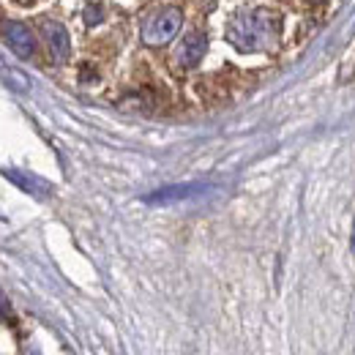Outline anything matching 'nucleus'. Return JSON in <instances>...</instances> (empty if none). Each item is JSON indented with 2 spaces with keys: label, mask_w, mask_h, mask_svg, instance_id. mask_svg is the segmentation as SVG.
<instances>
[{
  "label": "nucleus",
  "mask_w": 355,
  "mask_h": 355,
  "mask_svg": "<svg viewBox=\"0 0 355 355\" xmlns=\"http://www.w3.org/2000/svg\"><path fill=\"white\" fill-rule=\"evenodd\" d=\"M6 39H8V44L14 49V55H19L22 60H28V58L36 55V39H33V33H31L28 25H22V22H6Z\"/></svg>",
  "instance_id": "20e7f679"
},
{
  "label": "nucleus",
  "mask_w": 355,
  "mask_h": 355,
  "mask_svg": "<svg viewBox=\"0 0 355 355\" xmlns=\"http://www.w3.org/2000/svg\"><path fill=\"white\" fill-rule=\"evenodd\" d=\"M200 191H205V186H197V183H191V186H170V189H162V191L145 197V202H150V205H159V202H162V205H164V202L189 200V197H194V194H200Z\"/></svg>",
  "instance_id": "423d86ee"
},
{
  "label": "nucleus",
  "mask_w": 355,
  "mask_h": 355,
  "mask_svg": "<svg viewBox=\"0 0 355 355\" xmlns=\"http://www.w3.org/2000/svg\"><path fill=\"white\" fill-rule=\"evenodd\" d=\"M42 31H44V39H46V46H49L52 60L55 63H66L69 55H71V42H69L66 28L60 22H44Z\"/></svg>",
  "instance_id": "7ed1b4c3"
},
{
  "label": "nucleus",
  "mask_w": 355,
  "mask_h": 355,
  "mask_svg": "<svg viewBox=\"0 0 355 355\" xmlns=\"http://www.w3.org/2000/svg\"><path fill=\"white\" fill-rule=\"evenodd\" d=\"M83 19H85V25L93 28V25H98L101 19H104V11H101V6H85V11H83Z\"/></svg>",
  "instance_id": "0eeeda50"
},
{
  "label": "nucleus",
  "mask_w": 355,
  "mask_h": 355,
  "mask_svg": "<svg viewBox=\"0 0 355 355\" xmlns=\"http://www.w3.org/2000/svg\"><path fill=\"white\" fill-rule=\"evenodd\" d=\"M353 254H355V224H353Z\"/></svg>",
  "instance_id": "1a4fd4ad"
},
{
  "label": "nucleus",
  "mask_w": 355,
  "mask_h": 355,
  "mask_svg": "<svg viewBox=\"0 0 355 355\" xmlns=\"http://www.w3.org/2000/svg\"><path fill=\"white\" fill-rule=\"evenodd\" d=\"M311 3H320V0H311Z\"/></svg>",
  "instance_id": "9d476101"
},
{
  "label": "nucleus",
  "mask_w": 355,
  "mask_h": 355,
  "mask_svg": "<svg viewBox=\"0 0 355 355\" xmlns=\"http://www.w3.org/2000/svg\"><path fill=\"white\" fill-rule=\"evenodd\" d=\"M282 31V17L270 8H243L232 14L227 25V39L243 55L252 52H266L279 42Z\"/></svg>",
  "instance_id": "f257e3e1"
},
{
  "label": "nucleus",
  "mask_w": 355,
  "mask_h": 355,
  "mask_svg": "<svg viewBox=\"0 0 355 355\" xmlns=\"http://www.w3.org/2000/svg\"><path fill=\"white\" fill-rule=\"evenodd\" d=\"M0 320H11V304L3 295V290H0Z\"/></svg>",
  "instance_id": "6e6552de"
},
{
  "label": "nucleus",
  "mask_w": 355,
  "mask_h": 355,
  "mask_svg": "<svg viewBox=\"0 0 355 355\" xmlns=\"http://www.w3.org/2000/svg\"><path fill=\"white\" fill-rule=\"evenodd\" d=\"M205 49H208V39H205V33H189L180 46H178L175 52V60L178 66H183V69H194L200 60H202V55H205Z\"/></svg>",
  "instance_id": "39448f33"
},
{
  "label": "nucleus",
  "mask_w": 355,
  "mask_h": 355,
  "mask_svg": "<svg viewBox=\"0 0 355 355\" xmlns=\"http://www.w3.org/2000/svg\"><path fill=\"white\" fill-rule=\"evenodd\" d=\"M183 25V14L178 8H162L156 14H150L142 22V42L148 46H162L175 39V33Z\"/></svg>",
  "instance_id": "f03ea898"
}]
</instances>
